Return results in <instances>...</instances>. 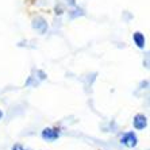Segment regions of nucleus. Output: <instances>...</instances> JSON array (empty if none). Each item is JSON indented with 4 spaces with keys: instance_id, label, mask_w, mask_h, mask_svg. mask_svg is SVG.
Segmentation results:
<instances>
[{
    "instance_id": "obj_6",
    "label": "nucleus",
    "mask_w": 150,
    "mask_h": 150,
    "mask_svg": "<svg viewBox=\"0 0 150 150\" xmlns=\"http://www.w3.org/2000/svg\"><path fill=\"white\" fill-rule=\"evenodd\" d=\"M3 118V111H0V119Z\"/></svg>"
},
{
    "instance_id": "obj_1",
    "label": "nucleus",
    "mask_w": 150,
    "mask_h": 150,
    "mask_svg": "<svg viewBox=\"0 0 150 150\" xmlns=\"http://www.w3.org/2000/svg\"><path fill=\"white\" fill-rule=\"evenodd\" d=\"M41 135L47 142H54L61 137V130L58 127H46V129L42 130Z\"/></svg>"
},
{
    "instance_id": "obj_4",
    "label": "nucleus",
    "mask_w": 150,
    "mask_h": 150,
    "mask_svg": "<svg viewBox=\"0 0 150 150\" xmlns=\"http://www.w3.org/2000/svg\"><path fill=\"white\" fill-rule=\"evenodd\" d=\"M133 41L134 43L137 45V47H139V49H143L145 47V35L142 34L141 31H135L133 34Z\"/></svg>"
},
{
    "instance_id": "obj_3",
    "label": "nucleus",
    "mask_w": 150,
    "mask_h": 150,
    "mask_svg": "<svg viewBox=\"0 0 150 150\" xmlns=\"http://www.w3.org/2000/svg\"><path fill=\"white\" fill-rule=\"evenodd\" d=\"M133 126H134V129L138 130V131L146 129L147 127V118L143 115V114H137L133 119Z\"/></svg>"
},
{
    "instance_id": "obj_5",
    "label": "nucleus",
    "mask_w": 150,
    "mask_h": 150,
    "mask_svg": "<svg viewBox=\"0 0 150 150\" xmlns=\"http://www.w3.org/2000/svg\"><path fill=\"white\" fill-rule=\"evenodd\" d=\"M11 150H25V147L22 146L21 143H15V145L12 146V149H11Z\"/></svg>"
},
{
    "instance_id": "obj_2",
    "label": "nucleus",
    "mask_w": 150,
    "mask_h": 150,
    "mask_svg": "<svg viewBox=\"0 0 150 150\" xmlns=\"http://www.w3.org/2000/svg\"><path fill=\"white\" fill-rule=\"evenodd\" d=\"M120 143L123 146L133 149V147H135L138 145V137H137V134L134 131H127V133H125L120 137Z\"/></svg>"
}]
</instances>
